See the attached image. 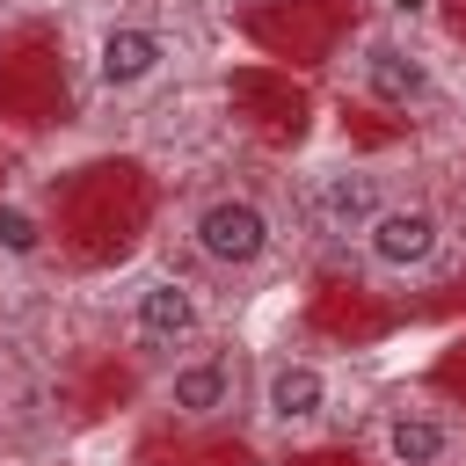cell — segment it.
I'll use <instances>...</instances> for the list:
<instances>
[{"label": "cell", "mask_w": 466, "mask_h": 466, "mask_svg": "<svg viewBox=\"0 0 466 466\" xmlns=\"http://www.w3.org/2000/svg\"><path fill=\"white\" fill-rule=\"evenodd\" d=\"M189 248H197L211 269L248 277V269H262V262L277 255V218H269L262 197H248V189H218V197H204V204L189 211Z\"/></svg>", "instance_id": "1"}, {"label": "cell", "mask_w": 466, "mask_h": 466, "mask_svg": "<svg viewBox=\"0 0 466 466\" xmlns=\"http://www.w3.org/2000/svg\"><path fill=\"white\" fill-rule=\"evenodd\" d=\"M437 255H444V218L430 204H386L364 226V262L379 277H422L437 269Z\"/></svg>", "instance_id": "2"}, {"label": "cell", "mask_w": 466, "mask_h": 466, "mask_svg": "<svg viewBox=\"0 0 466 466\" xmlns=\"http://www.w3.org/2000/svg\"><path fill=\"white\" fill-rule=\"evenodd\" d=\"M357 87H364V102H379V109H430V102H437L430 58H422L415 44H400V36H364V44H357Z\"/></svg>", "instance_id": "3"}, {"label": "cell", "mask_w": 466, "mask_h": 466, "mask_svg": "<svg viewBox=\"0 0 466 466\" xmlns=\"http://www.w3.org/2000/svg\"><path fill=\"white\" fill-rule=\"evenodd\" d=\"M204 328H211V313H204L197 284H182V277H146V284L131 291V335H138L146 350H197Z\"/></svg>", "instance_id": "4"}, {"label": "cell", "mask_w": 466, "mask_h": 466, "mask_svg": "<svg viewBox=\"0 0 466 466\" xmlns=\"http://www.w3.org/2000/svg\"><path fill=\"white\" fill-rule=\"evenodd\" d=\"M233 400H240V357H226V350L175 357V371L160 379V408L182 422H218V415H233Z\"/></svg>", "instance_id": "5"}, {"label": "cell", "mask_w": 466, "mask_h": 466, "mask_svg": "<svg viewBox=\"0 0 466 466\" xmlns=\"http://www.w3.org/2000/svg\"><path fill=\"white\" fill-rule=\"evenodd\" d=\"M386 204H393V197H386V175H379V167H328V175L306 189L313 226L335 233V240H364V226H371Z\"/></svg>", "instance_id": "6"}, {"label": "cell", "mask_w": 466, "mask_h": 466, "mask_svg": "<svg viewBox=\"0 0 466 466\" xmlns=\"http://www.w3.org/2000/svg\"><path fill=\"white\" fill-rule=\"evenodd\" d=\"M335 408V379L313 357H269L262 364V422L269 430H313Z\"/></svg>", "instance_id": "7"}, {"label": "cell", "mask_w": 466, "mask_h": 466, "mask_svg": "<svg viewBox=\"0 0 466 466\" xmlns=\"http://www.w3.org/2000/svg\"><path fill=\"white\" fill-rule=\"evenodd\" d=\"M167 36L153 29V22H109L102 36H95V80L109 87V95H138V87H153L160 73H167Z\"/></svg>", "instance_id": "8"}, {"label": "cell", "mask_w": 466, "mask_h": 466, "mask_svg": "<svg viewBox=\"0 0 466 466\" xmlns=\"http://www.w3.org/2000/svg\"><path fill=\"white\" fill-rule=\"evenodd\" d=\"M451 422L430 408H393L386 415V459L393 466H451Z\"/></svg>", "instance_id": "9"}, {"label": "cell", "mask_w": 466, "mask_h": 466, "mask_svg": "<svg viewBox=\"0 0 466 466\" xmlns=\"http://www.w3.org/2000/svg\"><path fill=\"white\" fill-rule=\"evenodd\" d=\"M0 248L29 262V255L44 248V226H36V211H22V204H0Z\"/></svg>", "instance_id": "10"}]
</instances>
